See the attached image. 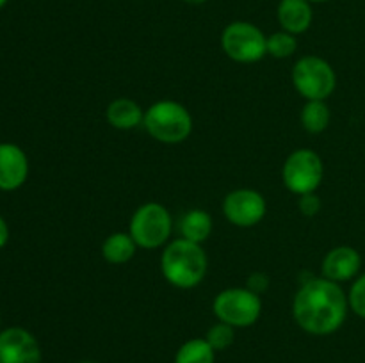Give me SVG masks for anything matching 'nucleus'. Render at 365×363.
Instances as JSON below:
<instances>
[{"label":"nucleus","instance_id":"f8f14e48","mask_svg":"<svg viewBox=\"0 0 365 363\" xmlns=\"http://www.w3.org/2000/svg\"><path fill=\"white\" fill-rule=\"evenodd\" d=\"M29 160L16 144H0V189L14 191L27 180Z\"/></svg>","mask_w":365,"mask_h":363},{"label":"nucleus","instance_id":"a878e982","mask_svg":"<svg viewBox=\"0 0 365 363\" xmlns=\"http://www.w3.org/2000/svg\"><path fill=\"white\" fill-rule=\"evenodd\" d=\"M310 4H323V2H328V0H309Z\"/></svg>","mask_w":365,"mask_h":363},{"label":"nucleus","instance_id":"412c9836","mask_svg":"<svg viewBox=\"0 0 365 363\" xmlns=\"http://www.w3.org/2000/svg\"><path fill=\"white\" fill-rule=\"evenodd\" d=\"M348 302H349V308H351L356 315L365 319V274H362V276L351 285V290H349V295H348Z\"/></svg>","mask_w":365,"mask_h":363},{"label":"nucleus","instance_id":"1a4fd4ad","mask_svg":"<svg viewBox=\"0 0 365 363\" xmlns=\"http://www.w3.org/2000/svg\"><path fill=\"white\" fill-rule=\"evenodd\" d=\"M267 203L259 191L235 189L223 199V214L234 226L252 228L264 219Z\"/></svg>","mask_w":365,"mask_h":363},{"label":"nucleus","instance_id":"5701e85b","mask_svg":"<svg viewBox=\"0 0 365 363\" xmlns=\"http://www.w3.org/2000/svg\"><path fill=\"white\" fill-rule=\"evenodd\" d=\"M267 287H269V278L262 273H255L248 278V287L246 288H250V290L260 295L262 292L267 290Z\"/></svg>","mask_w":365,"mask_h":363},{"label":"nucleus","instance_id":"0eeeda50","mask_svg":"<svg viewBox=\"0 0 365 363\" xmlns=\"http://www.w3.org/2000/svg\"><path fill=\"white\" fill-rule=\"evenodd\" d=\"M221 48L235 63H257L267 53V36L250 21H232L221 34Z\"/></svg>","mask_w":365,"mask_h":363},{"label":"nucleus","instance_id":"9d476101","mask_svg":"<svg viewBox=\"0 0 365 363\" xmlns=\"http://www.w3.org/2000/svg\"><path fill=\"white\" fill-rule=\"evenodd\" d=\"M0 363H41V349L34 335L24 327L0 333Z\"/></svg>","mask_w":365,"mask_h":363},{"label":"nucleus","instance_id":"aec40b11","mask_svg":"<svg viewBox=\"0 0 365 363\" xmlns=\"http://www.w3.org/2000/svg\"><path fill=\"white\" fill-rule=\"evenodd\" d=\"M235 327L227 322H217L212 327H209L205 335V340L212 345L214 351H225L230 347L235 340Z\"/></svg>","mask_w":365,"mask_h":363},{"label":"nucleus","instance_id":"20e7f679","mask_svg":"<svg viewBox=\"0 0 365 363\" xmlns=\"http://www.w3.org/2000/svg\"><path fill=\"white\" fill-rule=\"evenodd\" d=\"M296 91L309 100H327L337 85V75L328 60L317 56H305L292 68Z\"/></svg>","mask_w":365,"mask_h":363},{"label":"nucleus","instance_id":"a211bd4d","mask_svg":"<svg viewBox=\"0 0 365 363\" xmlns=\"http://www.w3.org/2000/svg\"><path fill=\"white\" fill-rule=\"evenodd\" d=\"M330 123V109L324 100H309L302 110V125L309 134H321Z\"/></svg>","mask_w":365,"mask_h":363},{"label":"nucleus","instance_id":"39448f33","mask_svg":"<svg viewBox=\"0 0 365 363\" xmlns=\"http://www.w3.org/2000/svg\"><path fill=\"white\" fill-rule=\"evenodd\" d=\"M212 310L221 322L234 327H250L262 313V301L260 295L250 288H227L216 295Z\"/></svg>","mask_w":365,"mask_h":363},{"label":"nucleus","instance_id":"dca6fc26","mask_svg":"<svg viewBox=\"0 0 365 363\" xmlns=\"http://www.w3.org/2000/svg\"><path fill=\"white\" fill-rule=\"evenodd\" d=\"M135 249H138V244H135L130 233L116 231V233H110L103 241L102 255L107 262L118 265V263H125L132 260V256L135 255Z\"/></svg>","mask_w":365,"mask_h":363},{"label":"nucleus","instance_id":"2eb2a0df","mask_svg":"<svg viewBox=\"0 0 365 363\" xmlns=\"http://www.w3.org/2000/svg\"><path fill=\"white\" fill-rule=\"evenodd\" d=\"M180 233L187 241L202 244L212 233V217L207 210L192 209L180 219Z\"/></svg>","mask_w":365,"mask_h":363},{"label":"nucleus","instance_id":"4468645a","mask_svg":"<svg viewBox=\"0 0 365 363\" xmlns=\"http://www.w3.org/2000/svg\"><path fill=\"white\" fill-rule=\"evenodd\" d=\"M107 123L118 130H132L138 128L145 120V110L138 102L130 98H116L107 105Z\"/></svg>","mask_w":365,"mask_h":363},{"label":"nucleus","instance_id":"4be33fe9","mask_svg":"<svg viewBox=\"0 0 365 363\" xmlns=\"http://www.w3.org/2000/svg\"><path fill=\"white\" fill-rule=\"evenodd\" d=\"M321 198L316 194V192H309V194H303L299 196V201H298V206H299V212L303 214V216L307 217H314L319 214L321 210Z\"/></svg>","mask_w":365,"mask_h":363},{"label":"nucleus","instance_id":"bb28decb","mask_svg":"<svg viewBox=\"0 0 365 363\" xmlns=\"http://www.w3.org/2000/svg\"><path fill=\"white\" fill-rule=\"evenodd\" d=\"M6 4H7V0H0V9H2V7L6 6Z\"/></svg>","mask_w":365,"mask_h":363},{"label":"nucleus","instance_id":"9b49d317","mask_svg":"<svg viewBox=\"0 0 365 363\" xmlns=\"http://www.w3.org/2000/svg\"><path fill=\"white\" fill-rule=\"evenodd\" d=\"M362 267L360 253L351 246H337L330 249L323 260V276L331 281H348L359 274Z\"/></svg>","mask_w":365,"mask_h":363},{"label":"nucleus","instance_id":"f3484780","mask_svg":"<svg viewBox=\"0 0 365 363\" xmlns=\"http://www.w3.org/2000/svg\"><path fill=\"white\" fill-rule=\"evenodd\" d=\"M216 351L205 338H191L180 345L175 363H214Z\"/></svg>","mask_w":365,"mask_h":363},{"label":"nucleus","instance_id":"393cba45","mask_svg":"<svg viewBox=\"0 0 365 363\" xmlns=\"http://www.w3.org/2000/svg\"><path fill=\"white\" fill-rule=\"evenodd\" d=\"M185 4H191V6H200V4H205L207 0H184Z\"/></svg>","mask_w":365,"mask_h":363},{"label":"nucleus","instance_id":"f257e3e1","mask_svg":"<svg viewBox=\"0 0 365 363\" xmlns=\"http://www.w3.org/2000/svg\"><path fill=\"white\" fill-rule=\"evenodd\" d=\"M348 295L337 281L312 278L296 292L292 317L303 331L317 337L331 335L344 324L348 315Z\"/></svg>","mask_w":365,"mask_h":363},{"label":"nucleus","instance_id":"6ab92c4d","mask_svg":"<svg viewBox=\"0 0 365 363\" xmlns=\"http://www.w3.org/2000/svg\"><path fill=\"white\" fill-rule=\"evenodd\" d=\"M298 50V39L291 32H274L267 38V53L277 59H287Z\"/></svg>","mask_w":365,"mask_h":363},{"label":"nucleus","instance_id":"7ed1b4c3","mask_svg":"<svg viewBox=\"0 0 365 363\" xmlns=\"http://www.w3.org/2000/svg\"><path fill=\"white\" fill-rule=\"evenodd\" d=\"M146 132L164 144L184 142L192 132V117L182 103L175 100H160L145 110L143 120Z\"/></svg>","mask_w":365,"mask_h":363},{"label":"nucleus","instance_id":"ddd939ff","mask_svg":"<svg viewBox=\"0 0 365 363\" xmlns=\"http://www.w3.org/2000/svg\"><path fill=\"white\" fill-rule=\"evenodd\" d=\"M277 16L282 28L294 36L309 31L314 20L312 6L309 0H280Z\"/></svg>","mask_w":365,"mask_h":363},{"label":"nucleus","instance_id":"423d86ee","mask_svg":"<svg viewBox=\"0 0 365 363\" xmlns=\"http://www.w3.org/2000/svg\"><path fill=\"white\" fill-rule=\"evenodd\" d=\"M170 210L160 203H145L134 212L130 219L132 238L135 241L138 248L155 249L166 244L171 235Z\"/></svg>","mask_w":365,"mask_h":363},{"label":"nucleus","instance_id":"6e6552de","mask_svg":"<svg viewBox=\"0 0 365 363\" xmlns=\"http://www.w3.org/2000/svg\"><path fill=\"white\" fill-rule=\"evenodd\" d=\"M284 184L292 194H309L316 192L324 177V166L321 157L314 149L302 148L287 157L282 169Z\"/></svg>","mask_w":365,"mask_h":363},{"label":"nucleus","instance_id":"f03ea898","mask_svg":"<svg viewBox=\"0 0 365 363\" xmlns=\"http://www.w3.org/2000/svg\"><path fill=\"white\" fill-rule=\"evenodd\" d=\"M160 270L170 285L177 288H192L207 274V255L202 244L177 238L166 246L160 258Z\"/></svg>","mask_w":365,"mask_h":363},{"label":"nucleus","instance_id":"cd10ccee","mask_svg":"<svg viewBox=\"0 0 365 363\" xmlns=\"http://www.w3.org/2000/svg\"><path fill=\"white\" fill-rule=\"evenodd\" d=\"M82 363H93V362H82Z\"/></svg>","mask_w":365,"mask_h":363},{"label":"nucleus","instance_id":"b1692460","mask_svg":"<svg viewBox=\"0 0 365 363\" xmlns=\"http://www.w3.org/2000/svg\"><path fill=\"white\" fill-rule=\"evenodd\" d=\"M7 238H9V228H7L6 221L0 217V248H4V246H6Z\"/></svg>","mask_w":365,"mask_h":363}]
</instances>
